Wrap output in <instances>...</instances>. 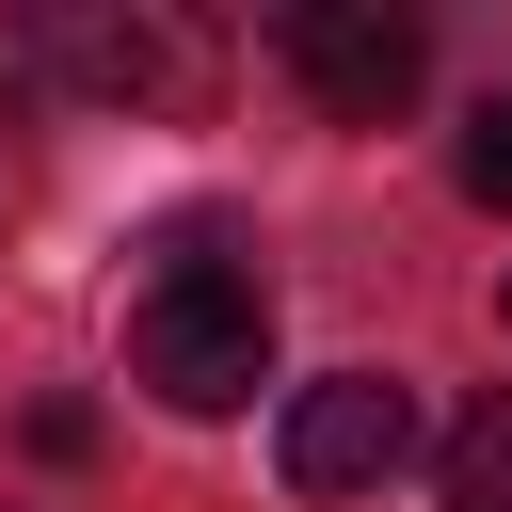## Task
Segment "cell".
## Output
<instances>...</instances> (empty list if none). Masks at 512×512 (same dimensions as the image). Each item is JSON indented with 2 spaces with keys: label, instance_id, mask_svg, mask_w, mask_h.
Instances as JSON below:
<instances>
[{
  "label": "cell",
  "instance_id": "1",
  "mask_svg": "<svg viewBox=\"0 0 512 512\" xmlns=\"http://www.w3.org/2000/svg\"><path fill=\"white\" fill-rule=\"evenodd\" d=\"M128 384L160 416H240L272 384V288L224 256V224H160L128 288Z\"/></svg>",
  "mask_w": 512,
  "mask_h": 512
},
{
  "label": "cell",
  "instance_id": "2",
  "mask_svg": "<svg viewBox=\"0 0 512 512\" xmlns=\"http://www.w3.org/2000/svg\"><path fill=\"white\" fill-rule=\"evenodd\" d=\"M272 48H288V80H304L336 128H384V112L432 80V32H416L400 0H288Z\"/></svg>",
  "mask_w": 512,
  "mask_h": 512
},
{
  "label": "cell",
  "instance_id": "3",
  "mask_svg": "<svg viewBox=\"0 0 512 512\" xmlns=\"http://www.w3.org/2000/svg\"><path fill=\"white\" fill-rule=\"evenodd\" d=\"M400 448H416L400 368H320V384L288 400V432H272L288 496H384V480H400Z\"/></svg>",
  "mask_w": 512,
  "mask_h": 512
},
{
  "label": "cell",
  "instance_id": "4",
  "mask_svg": "<svg viewBox=\"0 0 512 512\" xmlns=\"http://www.w3.org/2000/svg\"><path fill=\"white\" fill-rule=\"evenodd\" d=\"M64 64H80L96 96H160V112L208 80V48H192V32H160V16H96V32H64Z\"/></svg>",
  "mask_w": 512,
  "mask_h": 512
},
{
  "label": "cell",
  "instance_id": "5",
  "mask_svg": "<svg viewBox=\"0 0 512 512\" xmlns=\"http://www.w3.org/2000/svg\"><path fill=\"white\" fill-rule=\"evenodd\" d=\"M432 480H448V512H512V400H480V416H448V448H432Z\"/></svg>",
  "mask_w": 512,
  "mask_h": 512
},
{
  "label": "cell",
  "instance_id": "6",
  "mask_svg": "<svg viewBox=\"0 0 512 512\" xmlns=\"http://www.w3.org/2000/svg\"><path fill=\"white\" fill-rule=\"evenodd\" d=\"M448 176H464L480 208H512V80H496V96L464 112V160H448Z\"/></svg>",
  "mask_w": 512,
  "mask_h": 512
},
{
  "label": "cell",
  "instance_id": "7",
  "mask_svg": "<svg viewBox=\"0 0 512 512\" xmlns=\"http://www.w3.org/2000/svg\"><path fill=\"white\" fill-rule=\"evenodd\" d=\"M496 320H512V288H496Z\"/></svg>",
  "mask_w": 512,
  "mask_h": 512
}]
</instances>
